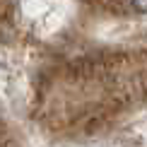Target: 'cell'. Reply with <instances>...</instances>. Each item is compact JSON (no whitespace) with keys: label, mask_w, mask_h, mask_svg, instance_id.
I'll use <instances>...</instances> for the list:
<instances>
[{"label":"cell","mask_w":147,"mask_h":147,"mask_svg":"<svg viewBox=\"0 0 147 147\" xmlns=\"http://www.w3.org/2000/svg\"><path fill=\"white\" fill-rule=\"evenodd\" d=\"M135 12H147V0H128Z\"/></svg>","instance_id":"6da1fadb"}]
</instances>
